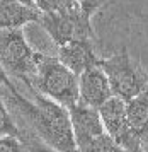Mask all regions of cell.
Here are the masks:
<instances>
[{"label": "cell", "instance_id": "1", "mask_svg": "<svg viewBox=\"0 0 148 152\" xmlns=\"http://www.w3.org/2000/svg\"><path fill=\"white\" fill-rule=\"evenodd\" d=\"M31 99L14 87L12 80L4 84L7 104L17 111L31 126L29 130L60 152H78L68 108L41 94L34 87H27Z\"/></svg>", "mask_w": 148, "mask_h": 152}, {"label": "cell", "instance_id": "2", "mask_svg": "<svg viewBox=\"0 0 148 152\" xmlns=\"http://www.w3.org/2000/svg\"><path fill=\"white\" fill-rule=\"evenodd\" d=\"M34 89L41 94L60 103L65 108H72L78 103V75L72 72L60 58L36 53V77Z\"/></svg>", "mask_w": 148, "mask_h": 152}, {"label": "cell", "instance_id": "3", "mask_svg": "<svg viewBox=\"0 0 148 152\" xmlns=\"http://www.w3.org/2000/svg\"><path fill=\"white\" fill-rule=\"evenodd\" d=\"M36 53L29 46L22 28L0 29V67L9 77L24 82L26 87H34Z\"/></svg>", "mask_w": 148, "mask_h": 152}, {"label": "cell", "instance_id": "4", "mask_svg": "<svg viewBox=\"0 0 148 152\" xmlns=\"http://www.w3.org/2000/svg\"><path fill=\"white\" fill-rule=\"evenodd\" d=\"M99 65L107 75L112 94L123 101H129L148 89V74L131 58L126 48L109 58H101Z\"/></svg>", "mask_w": 148, "mask_h": 152}, {"label": "cell", "instance_id": "5", "mask_svg": "<svg viewBox=\"0 0 148 152\" xmlns=\"http://www.w3.org/2000/svg\"><path fill=\"white\" fill-rule=\"evenodd\" d=\"M38 24L43 26L49 38L56 43V46H61L70 41H77V39L95 41V31L92 28L90 17H87L82 12L78 4L65 10H58V12H48V14L41 12Z\"/></svg>", "mask_w": 148, "mask_h": 152}, {"label": "cell", "instance_id": "6", "mask_svg": "<svg viewBox=\"0 0 148 152\" xmlns=\"http://www.w3.org/2000/svg\"><path fill=\"white\" fill-rule=\"evenodd\" d=\"M104 128L126 152H141L138 135L131 130L126 118V101L112 96L99 108Z\"/></svg>", "mask_w": 148, "mask_h": 152}, {"label": "cell", "instance_id": "7", "mask_svg": "<svg viewBox=\"0 0 148 152\" xmlns=\"http://www.w3.org/2000/svg\"><path fill=\"white\" fill-rule=\"evenodd\" d=\"M112 96L114 94L109 86L107 75L104 74L101 65L90 67L78 75V103L99 110Z\"/></svg>", "mask_w": 148, "mask_h": 152}, {"label": "cell", "instance_id": "8", "mask_svg": "<svg viewBox=\"0 0 148 152\" xmlns=\"http://www.w3.org/2000/svg\"><path fill=\"white\" fill-rule=\"evenodd\" d=\"M58 58L77 75L101 63V58L95 53L94 41L90 39H77L58 46Z\"/></svg>", "mask_w": 148, "mask_h": 152}, {"label": "cell", "instance_id": "9", "mask_svg": "<svg viewBox=\"0 0 148 152\" xmlns=\"http://www.w3.org/2000/svg\"><path fill=\"white\" fill-rule=\"evenodd\" d=\"M68 111H70V120H72V126H73L75 142H80V140H85V138H90L106 132L97 108L77 103Z\"/></svg>", "mask_w": 148, "mask_h": 152}, {"label": "cell", "instance_id": "10", "mask_svg": "<svg viewBox=\"0 0 148 152\" xmlns=\"http://www.w3.org/2000/svg\"><path fill=\"white\" fill-rule=\"evenodd\" d=\"M39 17L38 7L0 0V29H19L29 22H39Z\"/></svg>", "mask_w": 148, "mask_h": 152}, {"label": "cell", "instance_id": "11", "mask_svg": "<svg viewBox=\"0 0 148 152\" xmlns=\"http://www.w3.org/2000/svg\"><path fill=\"white\" fill-rule=\"evenodd\" d=\"M126 118L131 130L138 135L143 125L148 121V89H145L141 94H138L133 99L126 101Z\"/></svg>", "mask_w": 148, "mask_h": 152}, {"label": "cell", "instance_id": "12", "mask_svg": "<svg viewBox=\"0 0 148 152\" xmlns=\"http://www.w3.org/2000/svg\"><path fill=\"white\" fill-rule=\"evenodd\" d=\"M77 149L78 152H126L107 132L77 142Z\"/></svg>", "mask_w": 148, "mask_h": 152}, {"label": "cell", "instance_id": "13", "mask_svg": "<svg viewBox=\"0 0 148 152\" xmlns=\"http://www.w3.org/2000/svg\"><path fill=\"white\" fill-rule=\"evenodd\" d=\"M4 84L5 82H0V137H4V135H19L20 137V128L12 118L9 104L4 97Z\"/></svg>", "mask_w": 148, "mask_h": 152}, {"label": "cell", "instance_id": "14", "mask_svg": "<svg viewBox=\"0 0 148 152\" xmlns=\"http://www.w3.org/2000/svg\"><path fill=\"white\" fill-rule=\"evenodd\" d=\"M20 138L24 140V144L27 147V152H60V151H56L54 147H51L49 144H46L43 138L38 137L31 130H27V132L20 130Z\"/></svg>", "mask_w": 148, "mask_h": 152}, {"label": "cell", "instance_id": "15", "mask_svg": "<svg viewBox=\"0 0 148 152\" xmlns=\"http://www.w3.org/2000/svg\"><path fill=\"white\" fill-rule=\"evenodd\" d=\"M34 4L43 14H48V12H58L73 7L77 5V0H34Z\"/></svg>", "mask_w": 148, "mask_h": 152}, {"label": "cell", "instance_id": "16", "mask_svg": "<svg viewBox=\"0 0 148 152\" xmlns=\"http://www.w3.org/2000/svg\"><path fill=\"white\" fill-rule=\"evenodd\" d=\"M0 152H27V147L19 135H4L0 137Z\"/></svg>", "mask_w": 148, "mask_h": 152}, {"label": "cell", "instance_id": "17", "mask_svg": "<svg viewBox=\"0 0 148 152\" xmlns=\"http://www.w3.org/2000/svg\"><path fill=\"white\" fill-rule=\"evenodd\" d=\"M77 4H78L80 10L87 17H92L99 9H102L104 5H107L109 0H77Z\"/></svg>", "mask_w": 148, "mask_h": 152}, {"label": "cell", "instance_id": "18", "mask_svg": "<svg viewBox=\"0 0 148 152\" xmlns=\"http://www.w3.org/2000/svg\"><path fill=\"white\" fill-rule=\"evenodd\" d=\"M138 140L141 145V152H148V121L143 125V128L138 133Z\"/></svg>", "mask_w": 148, "mask_h": 152}, {"label": "cell", "instance_id": "19", "mask_svg": "<svg viewBox=\"0 0 148 152\" xmlns=\"http://www.w3.org/2000/svg\"><path fill=\"white\" fill-rule=\"evenodd\" d=\"M4 2H15V4H24V5H33V7H36L34 0H4Z\"/></svg>", "mask_w": 148, "mask_h": 152}, {"label": "cell", "instance_id": "20", "mask_svg": "<svg viewBox=\"0 0 148 152\" xmlns=\"http://www.w3.org/2000/svg\"><path fill=\"white\" fill-rule=\"evenodd\" d=\"M7 80H10V77L7 75L5 72L2 70V67H0V82H7Z\"/></svg>", "mask_w": 148, "mask_h": 152}]
</instances>
